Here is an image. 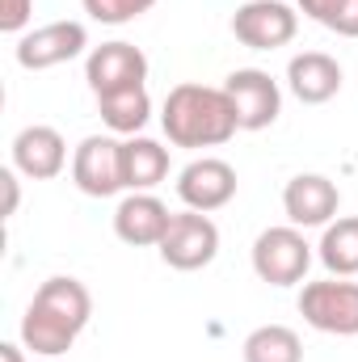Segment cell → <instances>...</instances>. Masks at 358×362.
Returning a JSON list of instances; mask_svg holds the SVG:
<instances>
[{
	"instance_id": "cell-7",
	"label": "cell",
	"mask_w": 358,
	"mask_h": 362,
	"mask_svg": "<svg viewBox=\"0 0 358 362\" xmlns=\"http://www.w3.org/2000/svg\"><path fill=\"white\" fill-rule=\"evenodd\" d=\"M72 181L89 198H114L118 189H127V181H122V139H114V135L81 139V148L72 152Z\"/></svg>"
},
{
	"instance_id": "cell-21",
	"label": "cell",
	"mask_w": 358,
	"mask_h": 362,
	"mask_svg": "<svg viewBox=\"0 0 358 362\" xmlns=\"http://www.w3.org/2000/svg\"><path fill=\"white\" fill-rule=\"evenodd\" d=\"M34 17V0H0V30L4 34H21Z\"/></svg>"
},
{
	"instance_id": "cell-9",
	"label": "cell",
	"mask_w": 358,
	"mask_h": 362,
	"mask_svg": "<svg viewBox=\"0 0 358 362\" xmlns=\"http://www.w3.org/2000/svg\"><path fill=\"white\" fill-rule=\"evenodd\" d=\"M295 30H299V17L282 0H245L232 13V34L249 51H278L295 38Z\"/></svg>"
},
{
	"instance_id": "cell-2",
	"label": "cell",
	"mask_w": 358,
	"mask_h": 362,
	"mask_svg": "<svg viewBox=\"0 0 358 362\" xmlns=\"http://www.w3.org/2000/svg\"><path fill=\"white\" fill-rule=\"evenodd\" d=\"M161 127L178 148H219L241 131L224 85H173L161 110Z\"/></svg>"
},
{
	"instance_id": "cell-14",
	"label": "cell",
	"mask_w": 358,
	"mask_h": 362,
	"mask_svg": "<svg viewBox=\"0 0 358 362\" xmlns=\"http://www.w3.org/2000/svg\"><path fill=\"white\" fill-rule=\"evenodd\" d=\"M64 165H68V144H64V135L55 127L34 122V127H21L13 135V169L21 177L51 181L64 173Z\"/></svg>"
},
{
	"instance_id": "cell-12",
	"label": "cell",
	"mask_w": 358,
	"mask_h": 362,
	"mask_svg": "<svg viewBox=\"0 0 358 362\" xmlns=\"http://www.w3.org/2000/svg\"><path fill=\"white\" fill-rule=\"evenodd\" d=\"M337 206H342V189L325 173H299L282 189V211L295 228H329L337 219Z\"/></svg>"
},
{
	"instance_id": "cell-23",
	"label": "cell",
	"mask_w": 358,
	"mask_h": 362,
	"mask_svg": "<svg viewBox=\"0 0 358 362\" xmlns=\"http://www.w3.org/2000/svg\"><path fill=\"white\" fill-rule=\"evenodd\" d=\"M0 185H4V219L17 215V202H21V189H17V169H0Z\"/></svg>"
},
{
	"instance_id": "cell-17",
	"label": "cell",
	"mask_w": 358,
	"mask_h": 362,
	"mask_svg": "<svg viewBox=\"0 0 358 362\" xmlns=\"http://www.w3.org/2000/svg\"><path fill=\"white\" fill-rule=\"evenodd\" d=\"M97 114H101V122H105L114 135H139V131L148 127V118H152L148 85H135V89L97 97Z\"/></svg>"
},
{
	"instance_id": "cell-8",
	"label": "cell",
	"mask_w": 358,
	"mask_h": 362,
	"mask_svg": "<svg viewBox=\"0 0 358 362\" xmlns=\"http://www.w3.org/2000/svg\"><path fill=\"white\" fill-rule=\"evenodd\" d=\"M85 47H89V30L81 21H51V25L25 30L17 38L13 55L25 72H47V68H59V64L76 59Z\"/></svg>"
},
{
	"instance_id": "cell-16",
	"label": "cell",
	"mask_w": 358,
	"mask_h": 362,
	"mask_svg": "<svg viewBox=\"0 0 358 362\" xmlns=\"http://www.w3.org/2000/svg\"><path fill=\"white\" fill-rule=\"evenodd\" d=\"M169 177V148L148 139V135H131L122 139V181L131 194L156 189L161 181Z\"/></svg>"
},
{
	"instance_id": "cell-11",
	"label": "cell",
	"mask_w": 358,
	"mask_h": 362,
	"mask_svg": "<svg viewBox=\"0 0 358 362\" xmlns=\"http://www.w3.org/2000/svg\"><path fill=\"white\" fill-rule=\"evenodd\" d=\"M178 198L185 202V211H219L236 198V169L219 156H202V160H190L178 173Z\"/></svg>"
},
{
	"instance_id": "cell-6",
	"label": "cell",
	"mask_w": 358,
	"mask_h": 362,
	"mask_svg": "<svg viewBox=\"0 0 358 362\" xmlns=\"http://www.w3.org/2000/svg\"><path fill=\"white\" fill-rule=\"evenodd\" d=\"M224 93H228V101L236 110V127L241 131H266L282 114V89L262 68H236L224 81Z\"/></svg>"
},
{
	"instance_id": "cell-19",
	"label": "cell",
	"mask_w": 358,
	"mask_h": 362,
	"mask_svg": "<svg viewBox=\"0 0 358 362\" xmlns=\"http://www.w3.org/2000/svg\"><path fill=\"white\" fill-rule=\"evenodd\" d=\"M245 362H304V341L287 325H262L241 346Z\"/></svg>"
},
{
	"instance_id": "cell-20",
	"label": "cell",
	"mask_w": 358,
	"mask_h": 362,
	"mask_svg": "<svg viewBox=\"0 0 358 362\" xmlns=\"http://www.w3.org/2000/svg\"><path fill=\"white\" fill-rule=\"evenodd\" d=\"M81 4H85V13H89L93 21H101V25H127L135 17H144L156 0H81Z\"/></svg>"
},
{
	"instance_id": "cell-22",
	"label": "cell",
	"mask_w": 358,
	"mask_h": 362,
	"mask_svg": "<svg viewBox=\"0 0 358 362\" xmlns=\"http://www.w3.org/2000/svg\"><path fill=\"white\" fill-rule=\"evenodd\" d=\"M325 30H333V34H342V38H358V0H342L337 13L325 21Z\"/></svg>"
},
{
	"instance_id": "cell-18",
	"label": "cell",
	"mask_w": 358,
	"mask_h": 362,
	"mask_svg": "<svg viewBox=\"0 0 358 362\" xmlns=\"http://www.w3.org/2000/svg\"><path fill=\"white\" fill-rule=\"evenodd\" d=\"M321 266L333 278H354L358 274V215H342L325 228L321 245H316Z\"/></svg>"
},
{
	"instance_id": "cell-24",
	"label": "cell",
	"mask_w": 358,
	"mask_h": 362,
	"mask_svg": "<svg viewBox=\"0 0 358 362\" xmlns=\"http://www.w3.org/2000/svg\"><path fill=\"white\" fill-rule=\"evenodd\" d=\"M337 4H342V0H299V8H304L312 21H321V25L337 13Z\"/></svg>"
},
{
	"instance_id": "cell-10",
	"label": "cell",
	"mask_w": 358,
	"mask_h": 362,
	"mask_svg": "<svg viewBox=\"0 0 358 362\" xmlns=\"http://www.w3.org/2000/svg\"><path fill=\"white\" fill-rule=\"evenodd\" d=\"M85 81H89L93 97L135 89L148 81V55L135 42H101L85 59Z\"/></svg>"
},
{
	"instance_id": "cell-1",
	"label": "cell",
	"mask_w": 358,
	"mask_h": 362,
	"mask_svg": "<svg viewBox=\"0 0 358 362\" xmlns=\"http://www.w3.org/2000/svg\"><path fill=\"white\" fill-rule=\"evenodd\" d=\"M89 316H93L89 286L81 278L55 274L34 291L25 316H21V346L34 358H59V354H68L76 346Z\"/></svg>"
},
{
	"instance_id": "cell-4",
	"label": "cell",
	"mask_w": 358,
	"mask_h": 362,
	"mask_svg": "<svg viewBox=\"0 0 358 362\" xmlns=\"http://www.w3.org/2000/svg\"><path fill=\"white\" fill-rule=\"evenodd\" d=\"M312 245L304 240V232L295 223L287 228H266L253 240V274L270 286H299L312 270Z\"/></svg>"
},
{
	"instance_id": "cell-13",
	"label": "cell",
	"mask_w": 358,
	"mask_h": 362,
	"mask_svg": "<svg viewBox=\"0 0 358 362\" xmlns=\"http://www.w3.org/2000/svg\"><path fill=\"white\" fill-rule=\"evenodd\" d=\"M169 223H173V215H169V206H165L152 189L127 194V198L114 206V236H118L122 245H131V249H152V245H161L165 232H169Z\"/></svg>"
},
{
	"instance_id": "cell-25",
	"label": "cell",
	"mask_w": 358,
	"mask_h": 362,
	"mask_svg": "<svg viewBox=\"0 0 358 362\" xmlns=\"http://www.w3.org/2000/svg\"><path fill=\"white\" fill-rule=\"evenodd\" d=\"M0 362H25V358H21V346H13V341H0Z\"/></svg>"
},
{
	"instance_id": "cell-15",
	"label": "cell",
	"mask_w": 358,
	"mask_h": 362,
	"mask_svg": "<svg viewBox=\"0 0 358 362\" xmlns=\"http://www.w3.org/2000/svg\"><path fill=\"white\" fill-rule=\"evenodd\" d=\"M287 89L295 93L304 105H325L342 93V64L325 51H304L291 55L287 64Z\"/></svg>"
},
{
	"instance_id": "cell-5",
	"label": "cell",
	"mask_w": 358,
	"mask_h": 362,
	"mask_svg": "<svg viewBox=\"0 0 358 362\" xmlns=\"http://www.w3.org/2000/svg\"><path fill=\"white\" fill-rule=\"evenodd\" d=\"M156 249H161V262L169 270L194 274L219 257V228L202 211H181V215H173V223Z\"/></svg>"
},
{
	"instance_id": "cell-3",
	"label": "cell",
	"mask_w": 358,
	"mask_h": 362,
	"mask_svg": "<svg viewBox=\"0 0 358 362\" xmlns=\"http://www.w3.org/2000/svg\"><path fill=\"white\" fill-rule=\"evenodd\" d=\"M299 316L316 333L358 337V282L333 278V274L321 278V282H304V291H299Z\"/></svg>"
}]
</instances>
